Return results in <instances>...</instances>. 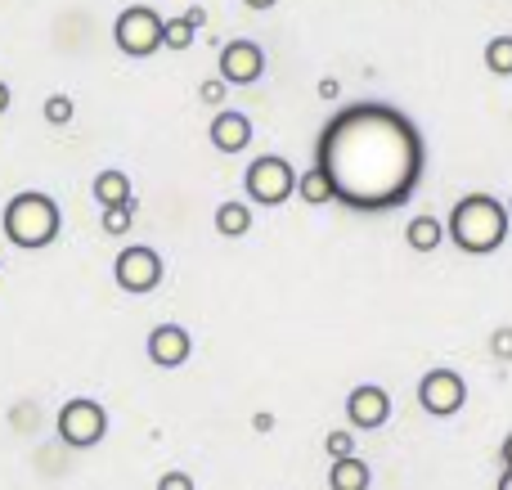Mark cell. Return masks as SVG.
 <instances>
[{
	"mask_svg": "<svg viewBox=\"0 0 512 490\" xmlns=\"http://www.w3.org/2000/svg\"><path fill=\"white\" fill-rule=\"evenodd\" d=\"M315 167L346 212H396L414 198L427 167L418 126L391 104H351L319 131Z\"/></svg>",
	"mask_w": 512,
	"mask_h": 490,
	"instance_id": "1",
	"label": "cell"
},
{
	"mask_svg": "<svg viewBox=\"0 0 512 490\" xmlns=\"http://www.w3.org/2000/svg\"><path fill=\"white\" fill-rule=\"evenodd\" d=\"M0 225H5V239L14 243V248H50L54 239H59V203H54L50 194H41V189H23V194H14L5 203V212H0Z\"/></svg>",
	"mask_w": 512,
	"mask_h": 490,
	"instance_id": "3",
	"label": "cell"
},
{
	"mask_svg": "<svg viewBox=\"0 0 512 490\" xmlns=\"http://www.w3.org/2000/svg\"><path fill=\"white\" fill-rule=\"evenodd\" d=\"M369 482H373V473L360 455H346L328 464V490H369Z\"/></svg>",
	"mask_w": 512,
	"mask_h": 490,
	"instance_id": "13",
	"label": "cell"
},
{
	"mask_svg": "<svg viewBox=\"0 0 512 490\" xmlns=\"http://www.w3.org/2000/svg\"><path fill=\"white\" fill-rule=\"evenodd\" d=\"M225 86H230V81H203L198 95H203V104H225Z\"/></svg>",
	"mask_w": 512,
	"mask_h": 490,
	"instance_id": "23",
	"label": "cell"
},
{
	"mask_svg": "<svg viewBox=\"0 0 512 490\" xmlns=\"http://www.w3.org/2000/svg\"><path fill=\"white\" fill-rule=\"evenodd\" d=\"M162 23L167 18L158 14V9L149 5H131L117 14L113 23V41L122 54H131V59H149L153 50H162Z\"/></svg>",
	"mask_w": 512,
	"mask_h": 490,
	"instance_id": "5",
	"label": "cell"
},
{
	"mask_svg": "<svg viewBox=\"0 0 512 490\" xmlns=\"http://www.w3.org/2000/svg\"><path fill=\"white\" fill-rule=\"evenodd\" d=\"M113 279L122 293L131 297H144L153 293V288L162 284V257L153 248H144V243H135V248H122L113 261Z\"/></svg>",
	"mask_w": 512,
	"mask_h": 490,
	"instance_id": "7",
	"label": "cell"
},
{
	"mask_svg": "<svg viewBox=\"0 0 512 490\" xmlns=\"http://www.w3.org/2000/svg\"><path fill=\"white\" fill-rule=\"evenodd\" d=\"M95 203L104 207H131L135 203V194H131V176H126V171H99L95 176Z\"/></svg>",
	"mask_w": 512,
	"mask_h": 490,
	"instance_id": "14",
	"label": "cell"
},
{
	"mask_svg": "<svg viewBox=\"0 0 512 490\" xmlns=\"http://www.w3.org/2000/svg\"><path fill=\"white\" fill-rule=\"evenodd\" d=\"M297 198L306 207H324V203H333V185H328V176L319 167H310L297 176Z\"/></svg>",
	"mask_w": 512,
	"mask_h": 490,
	"instance_id": "17",
	"label": "cell"
},
{
	"mask_svg": "<svg viewBox=\"0 0 512 490\" xmlns=\"http://www.w3.org/2000/svg\"><path fill=\"white\" fill-rule=\"evenodd\" d=\"M59 441L72 450H95L99 441L108 437V414L99 401H86V396H77V401H68L59 410Z\"/></svg>",
	"mask_w": 512,
	"mask_h": 490,
	"instance_id": "6",
	"label": "cell"
},
{
	"mask_svg": "<svg viewBox=\"0 0 512 490\" xmlns=\"http://www.w3.org/2000/svg\"><path fill=\"white\" fill-rule=\"evenodd\" d=\"M5 108H9V86L0 81V117H5Z\"/></svg>",
	"mask_w": 512,
	"mask_h": 490,
	"instance_id": "28",
	"label": "cell"
},
{
	"mask_svg": "<svg viewBox=\"0 0 512 490\" xmlns=\"http://www.w3.org/2000/svg\"><path fill=\"white\" fill-rule=\"evenodd\" d=\"M445 239H454V248L472 252V257H486V252L504 248L508 239V207L495 194H468L454 203L450 225H445Z\"/></svg>",
	"mask_w": 512,
	"mask_h": 490,
	"instance_id": "2",
	"label": "cell"
},
{
	"mask_svg": "<svg viewBox=\"0 0 512 490\" xmlns=\"http://www.w3.org/2000/svg\"><path fill=\"white\" fill-rule=\"evenodd\" d=\"M265 72V50L256 41H230L221 50V81L230 86H252Z\"/></svg>",
	"mask_w": 512,
	"mask_h": 490,
	"instance_id": "9",
	"label": "cell"
},
{
	"mask_svg": "<svg viewBox=\"0 0 512 490\" xmlns=\"http://www.w3.org/2000/svg\"><path fill=\"white\" fill-rule=\"evenodd\" d=\"M418 405H423L432 419H454V414L468 405V383H463L454 369H432L418 383Z\"/></svg>",
	"mask_w": 512,
	"mask_h": 490,
	"instance_id": "8",
	"label": "cell"
},
{
	"mask_svg": "<svg viewBox=\"0 0 512 490\" xmlns=\"http://www.w3.org/2000/svg\"><path fill=\"white\" fill-rule=\"evenodd\" d=\"M252 230V207L248 203H221L216 207V234L225 239H243Z\"/></svg>",
	"mask_w": 512,
	"mask_h": 490,
	"instance_id": "16",
	"label": "cell"
},
{
	"mask_svg": "<svg viewBox=\"0 0 512 490\" xmlns=\"http://www.w3.org/2000/svg\"><path fill=\"white\" fill-rule=\"evenodd\" d=\"M41 113H45V122H50V126H68L72 117H77V104H72L68 95H50Z\"/></svg>",
	"mask_w": 512,
	"mask_h": 490,
	"instance_id": "20",
	"label": "cell"
},
{
	"mask_svg": "<svg viewBox=\"0 0 512 490\" xmlns=\"http://www.w3.org/2000/svg\"><path fill=\"white\" fill-rule=\"evenodd\" d=\"M508 216H512V203H508Z\"/></svg>",
	"mask_w": 512,
	"mask_h": 490,
	"instance_id": "32",
	"label": "cell"
},
{
	"mask_svg": "<svg viewBox=\"0 0 512 490\" xmlns=\"http://www.w3.org/2000/svg\"><path fill=\"white\" fill-rule=\"evenodd\" d=\"M324 450H328V459H346V455H355V432H346V428L328 432V437H324Z\"/></svg>",
	"mask_w": 512,
	"mask_h": 490,
	"instance_id": "22",
	"label": "cell"
},
{
	"mask_svg": "<svg viewBox=\"0 0 512 490\" xmlns=\"http://www.w3.org/2000/svg\"><path fill=\"white\" fill-rule=\"evenodd\" d=\"M252 140V117L239 113V108H221V113L212 117V144L221 153H243Z\"/></svg>",
	"mask_w": 512,
	"mask_h": 490,
	"instance_id": "12",
	"label": "cell"
},
{
	"mask_svg": "<svg viewBox=\"0 0 512 490\" xmlns=\"http://www.w3.org/2000/svg\"><path fill=\"white\" fill-rule=\"evenodd\" d=\"M490 351H495L499 360H512V329H495V338H490Z\"/></svg>",
	"mask_w": 512,
	"mask_h": 490,
	"instance_id": "24",
	"label": "cell"
},
{
	"mask_svg": "<svg viewBox=\"0 0 512 490\" xmlns=\"http://www.w3.org/2000/svg\"><path fill=\"white\" fill-rule=\"evenodd\" d=\"M504 468H512V432H508V441H504Z\"/></svg>",
	"mask_w": 512,
	"mask_h": 490,
	"instance_id": "31",
	"label": "cell"
},
{
	"mask_svg": "<svg viewBox=\"0 0 512 490\" xmlns=\"http://www.w3.org/2000/svg\"><path fill=\"white\" fill-rule=\"evenodd\" d=\"M486 68L495 72V77H512V36H495V41L486 45Z\"/></svg>",
	"mask_w": 512,
	"mask_h": 490,
	"instance_id": "18",
	"label": "cell"
},
{
	"mask_svg": "<svg viewBox=\"0 0 512 490\" xmlns=\"http://www.w3.org/2000/svg\"><path fill=\"white\" fill-rule=\"evenodd\" d=\"M162 45H167V50H189V45H194V23H189V18H167V23H162Z\"/></svg>",
	"mask_w": 512,
	"mask_h": 490,
	"instance_id": "19",
	"label": "cell"
},
{
	"mask_svg": "<svg viewBox=\"0 0 512 490\" xmlns=\"http://www.w3.org/2000/svg\"><path fill=\"white\" fill-rule=\"evenodd\" d=\"M337 95H342V86H337L333 77H324V81H319V99H337Z\"/></svg>",
	"mask_w": 512,
	"mask_h": 490,
	"instance_id": "26",
	"label": "cell"
},
{
	"mask_svg": "<svg viewBox=\"0 0 512 490\" xmlns=\"http://www.w3.org/2000/svg\"><path fill=\"white\" fill-rule=\"evenodd\" d=\"M99 225H104V234H131V225H135V203H131V207H108V212L99 216Z\"/></svg>",
	"mask_w": 512,
	"mask_h": 490,
	"instance_id": "21",
	"label": "cell"
},
{
	"mask_svg": "<svg viewBox=\"0 0 512 490\" xmlns=\"http://www.w3.org/2000/svg\"><path fill=\"white\" fill-rule=\"evenodd\" d=\"M158 490H194V477L189 473H162Z\"/></svg>",
	"mask_w": 512,
	"mask_h": 490,
	"instance_id": "25",
	"label": "cell"
},
{
	"mask_svg": "<svg viewBox=\"0 0 512 490\" xmlns=\"http://www.w3.org/2000/svg\"><path fill=\"white\" fill-rule=\"evenodd\" d=\"M189 351H194V338L180 324H158L149 333V360L158 369H180L189 360Z\"/></svg>",
	"mask_w": 512,
	"mask_h": 490,
	"instance_id": "11",
	"label": "cell"
},
{
	"mask_svg": "<svg viewBox=\"0 0 512 490\" xmlns=\"http://www.w3.org/2000/svg\"><path fill=\"white\" fill-rule=\"evenodd\" d=\"M346 419H351V428H364V432L382 428V423L391 419V396L382 392L378 383L355 387V392L346 396Z\"/></svg>",
	"mask_w": 512,
	"mask_h": 490,
	"instance_id": "10",
	"label": "cell"
},
{
	"mask_svg": "<svg viewBox=\"0 0 512 490\" xmlns=\"http://www.w3.org/2000/svg\"><path fill=\"white\" fill-rule=\"evenodd\" d=\"M405 243L414 252H436L445 243V221H436V216H414V221L405 225Z\"/></svg>",
	"mask_w": 512,
	"mask_h": 490,
	"instance_id": "15",
	"label": "cell"
},
{
	"mask_svg": "<svg viewBox=\"0 0 512 490\" xmlns=\"http://www.w3.org/2000/svg\"><path fill=\"white\" fill-rule=\"evenodd\" d=\"M252 428L256 432H274V414H252Z\"/></svg>",
	"mask_w": 512,
	"mask_h": 490,
	"instance_id": "27",
	"label": "cell"
},
{
	"mask_svg": "<svg viewBox=\"0 0 512 490\" xmlns=\"http://www.w3.org/2000/svg\"><path fill=\"white\" fill-rule=\"evenodd\" d=\"M248 9H270V5H279V0H243Z\"/></svg>",
	"mask_w": 512,
	"mask_h": 490,
	"instance_id": "29",
	"label": "cell"
},
{
	"mask_svg": "<svg viewBox=\"0 0 512 490\" xmlns=\"http://www.w3.org/2000/svg\"><path fill=\"white\" fill-rule=\"evenodd\" d=\"M297 176H301V171H292L288 158H279V153H265V158H256L252 167L243 171L248 203H256V207H283L292 194H297Z\"/></svg>",
	"mask_w": 512,
	"mask_h": 490,
	"instance_id": "4",
	"label": "cell"
},
{
	"mask_svg": "<svg viewBox=\"0 0 512 490\" xmlns=\"http://www.w3.org/2000/svg\"><path fill=\"white\" fill-rule=\"evenodd\" d=\"M495 490H512V468H504V477H499V486Z\"/></svg>",
	"mask_w": 512,
	"mask_h": 490,
	"instance_id": "30",
	"label": "cell"
}]
</instances>
